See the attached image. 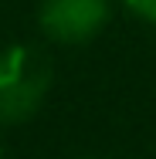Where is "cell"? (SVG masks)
I'll list each match as a JSON object with an SVG mask.
<instances>
[{
	"mask_svg": "<svg viewBox=\"0 0 156 159\" xmlns=\"http://www.w3.org/2000/svg\"><path fill=\"white\" fill-rule=\"evenodd\" d=\"M51 64L48 58L27 48L14 44L0 54V122H24L37 112L48 95Z\"/></svg>",
	"mask_w": 156,
	"mask_h": 159,
	"instance_id": "1",
	"label": "cell"
},
{
	"mask_svg": "<svg viewBox=\"0 0 156 159\" xmlns=\"http://www.w3.org/2000/svg\"><path fill=\"white\" fill-rule=\"evenodd\" d=\"M109 3L105 0H44L41 27L61 44H82L105 27Z\"/></svg>",
	"mask_w": 156,
	"mask_h": 159,
	"instance_id": "2",
	"label": "cell"
},
{
	"mask_svg": "<svg viewBox=\"0 0 156 159\" xmlns=\"http://www.w3.org/2000/svg\"><path fill=\"white\" fill-rule=\"evenodd\" d=\"M139 17H146V20H156V0H125Z\"/></svg>",
	"mask_w": 156,
	"mask_h": 159,
	"instance_id": "3",
	"label": "cell"
},
{
	"mask_svg": "<svg viewBox=\"0 0 156 159\" xmlns=\"http://www.w3.org/2000/svg\"><path fill=\"white\" fill-rule=\"evenodd\" d=\"M0 159H3V152H0Z\"/></svg>",
	"mask_w": 156,
	"mask_h": 159,
	"instance_id": "4",
	"label": "cell"
}]
</instances>
